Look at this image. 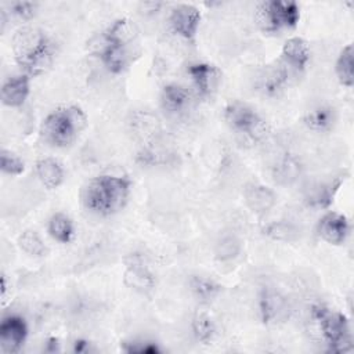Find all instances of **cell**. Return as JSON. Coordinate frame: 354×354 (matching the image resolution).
Wrapping results in <instances>:
<instances>
[{
	"label": "cell",
	"mask_w": 354,
	"mask_h": 354,
	"mask_svg": "<svg viewBox=\"0 0 354 354\" xmlns=\"http://www.w3.org/2000/svg\"><path fill=\"white\" fill-rule=\"evenodd\" d=\"M17 243L22 252L32 257H43L48 252L44 241L35 230L22 231L17 239Z\"/></svg>",
	"instance_id": "cell-30"
},
{
	"label": "cell",
	"mask_w": 354,
	"mask_h": 354,
	"mask_svg": "<svg viewBox=\"0 0 354 354\" xmlns=\"http://www.w3.org/2000/svg\"><path fill=\"white\" fill-rule=\"evenodd\" d=\"M300 21V7L295 1L267 0L260 3L254 11V22L264 33H279L295 29Z\"/></svg>",
	"instance_id": "cell-4"
},
{
	"label": "cell",
	"mask_w": 354,
	"mask_h": 354,
	"mask_svg": "<svg viewBox=\"0 0 354 354\" xmlns=\"http://www.w3.org/2000/svg\"><path fill=\"white\" fill-rule=\"evenodd\" d=\"M243 199L249 210L254 214H266L277 205L275 191L260 183H252L246 185L243 191Z\"/></svg>",
	"instance_id": "cell-16"
},
{
	"label": "cell",
	"mask_w": 354,
	"mask_h": 354,
	"mask_svg": "<svg viewBox=\"0 0 354 354\" xmlns=\"http://www.w3.org/2000/svg\"><path fill=\"white\" fill-rule=\"evenodd\" d=\"M242 248H243V242L236 234L224 232L214 242L213 253L216 260L221 263H227V261L235 260L241 254Z\"/></svg>",
	"instance_id": "cell-26"
},
{
	"label": "cell",
	"mask_w": 354,
	"mask_h": 354,
	"mask_svg": "<svg viewBox=\"0 0 354 354\" xmlns=\"http://www.w3.org/2000/svg\"><path fill=\"white\" fill-rule=\"evenodd\" d=\"M225 123L236 133L246 136L252 141H259L267 134L266 120L250 105L232 101L224 108Z\"/></svg>",
	"instance_id": "cell-6"
},
{
	"label": "cell",
	"mask_w": 354,
	"mask_h": 354,
	"mask_svg": "<svg viewBox=\"0 0 354 354\" xmlns=\"http://www.w3.org/2000/svg\"><path fill=\"white\" fill-rule=\"evenodd\" d=\"M106 40L108 41H106L104 50L100 53L98 58L109 73L119 75V73L124 72L133 62V47L113 44L108 37H106Z\"/></svg>",
	"instance_id": "cell-17"
},
{
	"label": "cell",
	"mask_w": 354,
	"mask_h": 354,
	"mask_svg": "<svg viewBox=\"0 0 354 354\" xmlns=\"http://www.w3.org/2000/svg\"><path fill=\"white\" fill-rule=\"evenodd\" d=\"M310 57L311 53L307 40H304L300 36H292L288 40H285L281 50V58L282 64L288 69L303 72L310 62Z\"/></svg>",
	"instance_id": "cell-15"
},
{
	"label": "cell",
	"mask_w": 354,
	"mask_h": 354,
	"mask_svg": "<svg viewBox=\"0 0 354 354\" xmlns=\"http://www.w3.org/2000/svg\"><path fill=\"white\" fill-rule=\"evenodd\" d=\"M35 173L40 184L48 189L58 188L65 180L64 166L54 158L39 159L35 165Z\"/></svg>",
	"instance_id": "cell-20"
},
{
	"label": "cell",
	"mask_w": 354,
	"mask_h": 354,
	"mask_svg": "<svg viewBox=\"0 0 354 354\" xmlns=\"http://www.w3.org/2000/svg\"><path fill=\"white\" fill-rule=\"evenodd\" d=\"M73 351H76V353H87V351H90V342H87V340H76Z\"/></svg>",
	"instance_id": "cell-35"
},
{
	"label": "cell",
	"mask_w": 354,
	"mask_h": 354,
	"mask_svg": "<svg viewBox=\"0 0 354 354\" xmlns=\"http://www.w3.org/2000/svg\"><path fill=\"white\" fill-rule=\"evenodd\" d=\"M188 286L192 296L203 304L216 300L223 290V286L217 281L205 275H192L188 281Z\"/></svg>",
	"instance_id": "cell-23"
},
{
	"label": "cell",
	"mask_w": 354,
	"mask_h": 354,
	"mask_svg": "<svg viewBox=\"0 0 354 354\" xmlns=\"http://www.w3.org/2000/svg\"><path fill=\"white\" fill-rule=\"evenodd\" d=\"M303 122L307 126V129L315 133H325L335 126L336 111L333 106L328 104H319L304 113Z\"/></svg>",
	"instance_id": "cell-21"
},
{
	"label": "cell",
	"mask_w": 354,
	"mask_h": 354,
	"mask_svg": "<svg viewBox=\"0 0 354 354\" xmlns=\"http://www.w3.org/2000/svg\"><path fill=\"white\" fill-rule=\"evenodd\" d=\"M311 313L313 318L318 322L319 330L330 351L347 353L351 350L353 339L344 314L325 306H314Z\"/></svg>",
	"instance_id": "cell-5"
},
{
	"label": "cell",
	"mask_w": 354,
	"mask_h": 354,
	"mask_svg": "<svg viewBox=\"0 0 354 354\" xmlns=\"http://www.w3.org/2000/svg\"><path fill=\"white\" fill-rule=\"evenodd\" d=\"M30 94V76L26 73L12 75L3 82L0 98L1 104L8 108L22 106Z\"/></svg>",
	"instance_id": "cell-14"
},
{
	"label": "cell",
	"mask_w": 354,
	"mask_h": 354,
	"mask_svg": "<svg viewBox=\"0 0 354 354\" xmlns=\"http://www.w3.org/2000/svg\"><path fill=\"white\" fill-rule=\"evenodd\" d=\"M317 232L319 238L326 243L339 246L346 242L350 234L348 218L342 213L328 212L319 218L317 224Z\"/></svg>",
	"instance_id": "cell-12"
},
{
	"label": "cell",
	"mask_w": 354,
	"mask_h": 354,
	"mask_svg": "<svg viewBox=\"0 0 354 354\" xmlns=\"http://www.w3.org/2000/svg\"><path fill=\"white\" fill-rule=\"evenodd\" d=\"M263 234L274 241H282V242H290L297 238L299 230L295 224L286 221V220H278L271 221L263 228Z\"/></svg>",
	"instance_id": "cell-31"
},
{
	"label": "cell",
	"mask_w": 354,
	"mask_h": 354,
	"mask_svg": "<svg viewBox=\"0 0 354 354\" xmlns=\"http://www.w3.org/2000/svg\"><path fill=\"white\" fill-rule=\"evenodd\" d=\"M354 53H353V44H346L335 62V73L339 80V83L347 88H351L354 84Z\"/></svg>",
	"instance_id": "cell-28"
},
{
	"label": "cell",
	"mask_w": 354,
	"mask_h": 354,
	"mask_svg": "<svg viewBox=\"0 0 354 354\" xmlns=\"http://www.w3.org/2000/svg\"><path fill=\"white\" fill-rule=\"evenodd\" d=\"M301 176V165L293 155H283L272 167V178L277 184L290 185Z\"/></svg>",
	"instance_id": "cell-25"
},
{
	"label": "cell",
	"mask_w": 354,
	"mask_h": 354,
	"mask_svg": "<svg viewBox=\"0 0 354 354\" xmlns=\"http://www.w3.org/2000/svg\"><path fill=\"white\" fill-rule=\"evenodd\" d=\"M15 62L29 76L44 73L54 62L55 48L48 35L35 26H22L11 37Z\"/></svg>",
	"instance_id": "cell-2"
},
{
	"label": "cell",
	"mask_w": 354,
	"mask_h": 354,
	"mask_svg": "<svg viewBox=\"0 0 354 354\" xmlns=\"http://www.w3.org/2000/svg\"><path fill=\"white\" fill-rule=\"evenodd\" d=\"M289 82L288 68L282 65H267L254 77V88L267 97L281 94Z\"/></svg>",
	"instance_id": "cell-11"
},
{
	"label": "cell",
	"mask_w": 354,
	"mask_h": 354,
	"mask_svg": "<svg viewBox=\"0 0 354 354\" xmlns=\"http://www.w3.org/2000/svg\"><path fill=\"white\" fill-rule=\"evenodd\" d=\"M162 3H141V12L144 14H155L159 11V8L162 7Z\"/></svg>",
	"instance_id": "cell-34"
},
{
	"label": "cell",
	"mask_w": 354,
	"mask_h": 354,
	"mask_svg": "<svg viewBox=\"0 0 354 354\" xmlns=\"http://www.w3.org/2000/svg\"><path fill=\"white\" fill-rule=\"evenodd\" d=\"M191 330L196 342L202 344H207L216 336L217 326L210 315L205 313H199L191 321Z\"/></svg>",
	"instance_id": "cell-29"
},
{
	"label": "cell",
	"mask_w": 354,
	"mask_h": 354,
	"mask_svg": "<svg viewBox=\"0 0 354 354\" xmlns=\"http://www.w3.org/2000/svg\"><path fill=\"white\" fill-rule=\"evenodd\" d=\"M259 314L266 325L277 324L286 313V300L282 293L274 288H263L259 293Z\"/></svg>",
	"instance_id": "cell-13"
},
{
	"label": "cell",
	"mask_w": 354,
	"mask_h": 354,
	"mask_svg": "<svg viewBox=\"0 0 354 354\" xmlns=\"http://www.w3.org/2000/svg\"><path fill=\"white\" fill-rule=\"evenodd\" d=\"M87 126V116L77 105L61 106L50 112L40 124V136L55 148L72 145Z\"/></svg>",
	"instance_id": "cell-3"
},
{
	"label": "cell",
	"mask_w": 354,
	"mask_h": 354,
	"mask_svg": "<svg viewBox=\"0 0 354 354\" xmlns=\"http://www.w3.org/2000/svg\"><path fill=\"white\" fill-rule=\"evenodd\" d=\"M187 75L202 98H209L216 94L221 84L223 73L221 71L210 62H194L187 68Z\"/></svg>",
	"instance_id": "cell-7"
},
{
	"label": "cell",
	"mask_w": 354,
	"mask_h": 354,
	"mask_svg": "<svg viewBox=\"0 0 354 354\" xmlns=\"http://www.w3.org/2000/svg\"><path fill=\"white\" fill-rule=\"evenodd\" d=\"M123 283L137 293H149L155 289L156 278L148 266L142 261L141 254H130L126 259Z\"/></svg>",
	"instance_id": "cell-9"
},
{
	"label": "cell",
	"mask_w": 354,
	"mask_h": 354,
	"mask_svg": "<svg viewBox=\"0 0 354 354\" xmlns=\"http://www.w3.org/2000/svg\"><path fill=\"white\" fill-rule=\"evenodd\" d=\"M37 3L33 1H14L8 4L6 12L22 21H28L36 15Z\"/></svg>",
	"instance_id": "cell-33"
},
{
	"label": "cell",
	"mask_w": 354,
	"mask_h": 354,
	"mask_svg": "<svg viewBox=\"0 0 354 354\" xmlns=\"http://www.w3.org/2000/svg\"><path fill=\"white\" fill-rule=\"evenodd\" d=\"M28 339L26 321L17 314L3 317L0 322V348L3 353H18Z\"/></svg>",
	"instance_id": "cell-10"
},
{
	"label": "cell",
	"mask_w": 354,
	"mask_h": 354,
	"mask_svg": "<svg viewBox=\"0 0 354 354\" xmlns=\"http://www.w3.org/2000/svg\"><path fill=\"white\" fill-rule=\"evenodd\" d=\"M0 169L4 174L19 176L25 171V162L17 153L3 148L0 153Z\"/></svg>",
	"instance_id": "cell-32"
},
{
	"label": "cell",
	"mask_w": 354,
	"mask_h": 354,
	"mask_svg": "<svg viewBox=\"0 0 354 354\" xmlns=\"http://www.w3.org/2000/svg\"><path fill=\"white\" fill-rule=\"evenodd\" d=\"M104 32L113 44L126 47H133L138 37V29L136 24L126 17L115 19Z\"/></svg>",
	"instance_id": "cell-22"
},
{
	"label": "cell",
	"mask_w": 354,
	"mask_h": 354,
	"mask_svg": "<svg viewBox=\"0 0 354 354\" xmlns=\"http://www.w3.org/2000/svg\"><path fill=\"white\" fill-rule=\"evenodd\" d=\"M130 194L131 180L126 174L102 173L82 187L80 201L88 213L108 217L126 206Z\"/></svg>",
	"instance_id": "cell-1"
},
{
	"label": "cell",
	"mask_w": 354,
	"mask_h": 354,
	"mask_svg": "<svg viewBox=\"0 0 354 354\" xmlns=\"http://www.w3.org/2000/svg\"><path fill=\"white\" fill-rule=\"evenodd\" d=\"M344 181V176H337L332 180L318 183L306 196L307 205L314 209H329L335 201V196Z\"/></svg>",
	"instance_id": "cell-19"
},
{
	"label": "cell",
	"mask_w": 354,
	"mask_h": 354,
	"mask_svg": "<svg viewBox=\"0 0 354 354\" xmlns=\"http://www.w3.org/2000/svg\"><path fill=\"white\" fill-rule=\"evenodd\" d=\"M202 21V14L192 4H177L170 10L169 24L171 30L184 40L194 41Z\"/></svg>",
	"instance_id": "cell-8"
},
{
	"label": "cell",
	"mask_w": 354,
	"mask_h": 354,
	"mask_svg": "<svg viewBox=\"0 0 354 354\" xmlns=\"http://www.w3.org/2000/svg\"><path fill=\"white\" fill-rule=\"evenodd\" d=\"M189 91L177 83H169L163 86L160 91V106L169 115H180L189 106Z\"/></svg>",
	"instance_id": "cell-18"
},
{
	"label": "cell",
	"mask_w": 354,
	"mask_h": 354,
	"mask_svg": "<svg viewBox=\"0 0 354 354\" xmlns=\"http://www.w3.org/2000/svg\"><path fill=\"white\" fill-rule=\"evenodd\" d=\"M130 126L133 133L145 141H153L160 133L159 119L151 112L138 111L131 115Z\"/></svg>",
	"instance_id": "cell-24"
},
{
	"label": "cell",
	"mask_w": 354,
	"mask_h": 354,
	"mask_svg": "<svg viewBox=\"0 0 354 354\" xmlns=\"http://www.w3.org/2000/svg\"><path fill=\"white\" fill-rule=\"evenodd\" d=\"M47 232L58 243H69L75 236V225L68 214L57 212L47 223Z\"/></svg>",
	"instance_id": "cell-27"
}]
</instances>
